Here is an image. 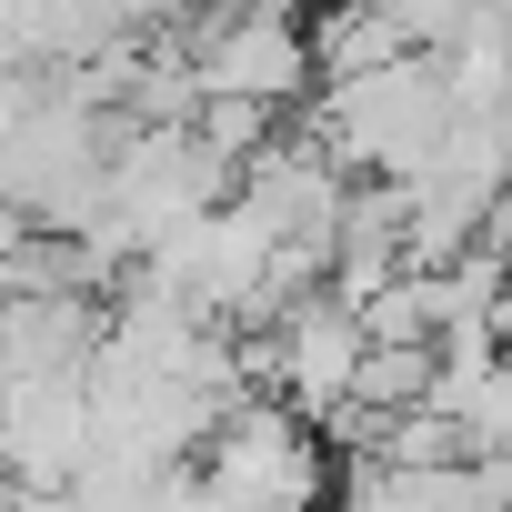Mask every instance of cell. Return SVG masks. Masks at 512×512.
I'll list each match as a JSON object with an SVG mask.
<instances>
[{
    "mask_svg": "<svg viewBox=\"0 0 512 512\" xmlns=\"http://www.w3.org/2000/svg\"><path fill=\"white\" fill-rule=\"evenodd\" d=\"M191 71H201V91H241V101L292 111L322 81V41H312V21L292 0H251V11L191 31Z\"/></svg>",
    "mask_w": 512,
    "mask_h": 512,
    "instance_id": "2",
    "label": "cell"
},
{
    "mask_svg": "<svg viewBox=\"0 0 512 512\" xmlns=\"http://www.w3.org/2000/svg\"><path fill=\"white\" fill-rule=\"evenodd\" d=\"M201 482L231 502V512H322L332 502V432L272 392V402H231L211 432H201Z\"/></svg>",
    "mask_w": 512,
    "mask_h": 512,
    "instance_id": "1",
    "label": "cell"
}]
</instances>
